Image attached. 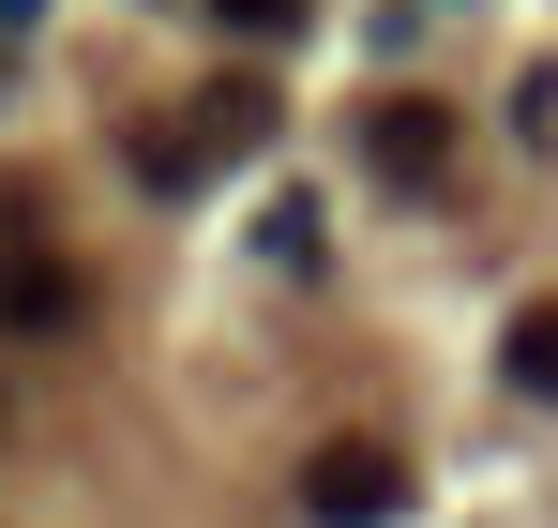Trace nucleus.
I'll list each match as a JSON object with an SVG mask.
<instances>
[{"mask_svg":"<svg viewBox=\"0 0 558 528\" xmlns=\"http://www.w3.org/2000/svg\"><path fill=\"white\" fill-rule=\"evenodd\" d=\"M498 377H513V393H544V408H558V302H529V317L498 333Z\"/></svg>","mask_w":558,"mask_h":528,"instance_id":"obj_5","label":"nucleus"},{"mask_svg":"<svg viewBox=\"0 0 558 528\" xmlns=\"http://www.w3.org/2000/svg\"><path fill=\"white\" fill-rule=\"evenodd\" d=\"M211 31H242V46H302L317 0H211Z\"/></svg>","mask_w":558,"mask_h":528,"instance_id":"obj_7","label":"nucleus"},{"mask_svg":"<svg viewBox=\"0 0 558 528\" xmlns=\"http://www.w3.org/2000/svg\"><path fill=\"white\" fill-rule=\"evenodd\" d=\"M302 514L317 528H392L408 514V453L392 439H317L302 453Z\"/></svg>","mask_w":558,"mask_h":528,"instance_id":"obj_2","label":"nucleus"},{"mask_svg":"<svg viewBox=\"0 0 558 528\" xmlns=\"http://www.w3.org/2000/svg\"><path fill=\"white\" fill-rule=\"evenodd\" d=\"M272 121H287V91H272V76H211L182 121H151V136H136V181H151V196H196L211 167H242Z\"/></svg>","mask_w":558,"mask_h":528,"instance_id":"obj_1","label":"nucleus"},{"mask_svg":"<svg viewBox=\"0 0 558 528\" xmlns=\"http://www.w3.org/2000/svg\"><path fill=\"white\" fill-rule=\"evenodd\" d=\"M76 317H92V287L46 257V242H15V227H0V333H76Z\"/></svg>","mask_w":558,"mask_h":528,"instance_id":"obj_4","label":"nucleus"},{"mask_svg":"<svg viewBox=\"0 0 558 528\" xmlns=\"http://www.w3.org/2000/svg\"><path fill=\"white\" fill-rule=\"evenodd\" d=\"M257 257H272V272H317V257H332V242H317V196H272V212H257Z\"/></svg>","mask_w":558,"mask_h":528,"instance_id":"obj_6","label":"nucleus"},{"mask_svg":"<svg viewBox=\"0 0 558 528\" xmlns=\"http://www.w3.org/2000/svg\"><path fill=\"white\" fill-rule=\"evenodd\" d=\"M363 167L392 181V196L453 181V106H423V91H377V106H363Z\"/></svg>","mask_w":558,"mask_h":528,"instance_id":"obj_3","label":"nucleus"},{"mask_svg":"<svg viewBox=\"0 0 558 528\" xmlns=\"http://www.w3.org/2000/svg\"><path fill=\"white\" fill-rule=\"evenodd\" d=\"M0 31H46V0H0Z\"/></svg>","mask_w":558,"mask_h":528,"instance_id":"obj_8","label":"nucleus"}]
</instances>
